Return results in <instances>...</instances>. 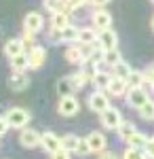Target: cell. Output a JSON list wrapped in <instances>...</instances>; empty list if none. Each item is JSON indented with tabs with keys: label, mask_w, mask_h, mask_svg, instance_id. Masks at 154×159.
I'll return each instance as SVG.
<instances>
[{
	"label": "cell",
	"mask_w": 154,
	"mask_h": 159,
	"mask_svg": "<svg viewBox=\"0 0 154 159\" xmlns=\"http://www.w3.org/2000/svg\"><path fill=\"white\" fill-rule=\"evenodd\" d=\"M106 91L110 93V96H114V98H125L127 91H129V83H127V79L112 76V81H110V85H108Z\"/></svg>",
	"instance_id": "cell-11"
},
{
	"label": "cell",
	"mask_w": 154,
	"mask_h": 159,
	"mask_svg": "<svg viewBox=\"0 0 154 159\" xmlns=\"http://www.w3.org/2000/svg\"><path fill=\"white\" fill-rule=\"evenodd\" d=\"M21 43H24V49H25V53L30 49H34L36 45V34H32V32H28V30H24V36H21Z\"/></svg>",
	"instance_id": "cell-32"
},
{
	"label": "cell",
	"mask_w": 154,
	"mask_h": 159,
	"mask_svg": "<svg viewBox=\"0 0 154 159\" xmlns=\"http://www.w3.org/2000/svg\"><path fill=\"white\" fill-rule=\"evenodd\" d=\"M112 74H114V76H120V79H127V76L131 74V66L127 64V61L120 60L116 66H112Z\"/></svg>",
	"instance_id": "cell-30"
},
{
	"label": "cell",
	"mask_w": 154,
	"mask_h": 159,
	"mask_svg": "<svg viewBox=\"0 0 154 159\" xmlns=\"http://www.w3.org/2000/svg\"><path fill=\"white\" fill-rule=\"evenodd\" d=\"M9 64H11V70H15V72H24V70H28V68H30L28 53H19V55L11 57V60H9Z\"/></svg>",
	"instance_id": "cell-17"
},
{
	"label": "cell",
	"mask_w": 154,
	"mask_h": 159,
	"mask_svg": "<svg viewBox=\"0 0 154 159\" xmlns=\"http://www.w3.org/2000/svg\"><path fill=\"white\" fill-rule=\"evenodd\" d=\"M148 140H150V138L143 134V132H139V129H137V132H135V134H133L129 140H127V144H129V147H133V148H142V151H146V147H148Z\"/></svg>",
	"instance_id": "cell-22"
},
{
	"label": "cell",
	"mask_w": 154,
	"mask_h": 159,
	"mask_svg": "<svg viewBox=\"0 0 154 159\" xmlns=\"http://www.w3.org/2000/svg\"><path fill=\"white\" fill-rule=\"evenodd\" d=\"M112 72H106V70H97V74L93 76V85L95 89H101V91H106L108 85H110V81H112Z\"/></svg>",
	"instance_id": "cell-18"
},
{
	"label": "cell",
	"mask_w": 154,
	"mask_h": 159,
	"mask_svg": "<svg viewBox=\"0 0 154 159\" xmlns=\"http://www.w3.org/2000/svg\"><path fill=\"white\" fill-rule=\"evenodd\" d=\"M4 119H6V123L11 125L13 129H24V127H28V123H30V119H32V115H30V110L21 108V106H13V108L6 110Z\"/></svg>",
	"instance_id": "cell-1"
},
{
	"label": "cell",
	"mask_w": 154,
	"mask_h": 159,
	"mask_svg": "<svg viewBox=\"0 0 154 159\" xmlns=\"http://www.w3.org/2000/svg\"><path fill=\"white\" fill-rule=\"evenodd\" d=\"M125 100H127V104H129L131 108L137 110L143 102H148V100H150V96H148L146 87H129V91H127Z\"/></svg>",
	"instance_id": "cell-3"
},
{
	"label": "cell",
	"mask_w": 154,
	"mask_h": 159,
	"mask_svg": "<svg viewBox=\"0 0 154 159\" xmlns=\"http://www.w3.org/2000/svg\"><path fill=\"white\" fill-rule=\"evenodd\" d=\"M66 60L70 61V64H78V66H83L84 61V55H83V51H80V45L76 43V45H70L68 49H66V55H63Z\"/></svg>",
	"instance_id": "cell-16"
},
{
	"label": "cell",
	"mask_w": 154,
	"mask_h": 159,
	"mask_svg": "<svg viewBox=\"0 0 154 159\" xmlns=\"http://www.w3.org/2000/svg\"><path fill=\"white\" fill-rule=\"evenodd\" d=\"M150 25H152V30H154V17H152V24H150Z\"/></svg>",
	"instance_id": "cell-43"
},
{
	"label": "cell",
	"mask_w": 154,
	"mask_h": 159,
	"mask_svg": "<svg viewBox=\"0 0 154 159\" xmlns=\"http://www.w3.org/2000/svg\"><path fill=\"white\" fill-rule=\"evenodd\" d=\"M91 19H93L97 32H99V30H108V28L112 25V15H110L104 7H97L93 11V15H91Z\"/></svg>",
	"instance_id": "cell-10"
},
{
	"label": "cell",
	"mask_w": 154,
	"mask_h": 159,
	"mask_svg": "<svg viewBox=\"0 0 154 159\" xmlns=\"http://www.w3.org/2000/svg\"><path fill=\"white\" fill-rule=\"evenodd\" d=\"M70 79H72V83H74V89H83V87L89 83V76H87L83 70H78V72L70 74Z\"/></svg>",
	"instance_id": "cell-31"
},
{
	"label": "cell",
	"mask_w": 154,
	"mask_h": 159,
	"mask_svg": "<svg viewBox=\"0 0 154 159\" xmlns=\"http://www.w3.org/2000/svg\"><path fill=\"white\" fill-rule=\"evenodd\" d=\"M9 127H11V125L6 123V119H4V117H0V138H2V136L9 132Z\"/></svg>",
	"instance_id": "cell-39"
},
{
	"label": "cell",
	"mask_w": 154,
	"mask_h": 159,
	"mask_svg": "<svg viewBox=\"0 0 154 159\" xmlns=\"http://www.w3.org/2000/svg\"><path fill=\"white\" fill-rule=\"evenodd\" d=\"M122 123V115H120L118 108H114V106H110L101 112V125L106 127V129H118V125Z\"/></svg>",
	"instance_id": "cell-5"
},
{
	"label": "cell",
	"mask_w": 154,
	"mask_h": 159,
	"mask_svg": "<svg viewBox=\"0 0 154 159\" xmlns=\"http://www.w3.org/2000/svg\"><path fill=\"white\" fill-rule=\"evenodd\" d=\"M146 153H148V157L154 159V136L148 140V147H146Z\"/></svg>",
	"instance_id": "cell-41"
},
{
	"label": "cell",
	"mask_w": 154,
	"mask_h": 159,
	"mask_svg": "<svg viewBox=\"0 0 154 159\" xmlns=\"http://www.w3.org/2000/svg\"><path fill=\"white\" fill-rule=\"evenodd\" d=\"M9 87L13 91H25L30 87V74H25V70L24 72H15L13 70V74L9 76Z\"/></svg>",
	"instance_id": "cell-12"
},
{
	"label": "cell",
	"mask_w": 154,
	"mask_h": 159,
	"mask_svg": "<svg viewBox=\"0 0 154 159\" xmlns=\"http://www.w3.org/2000/svg\"><path fill=\"white\" fill-rule=\"evenodd\" d=\"M87 104H89V108L93 110V112L101 115L106 108H110V96H108L106 91H101V89H95L93 93L89 96Z\"/></svg>",
	"instance_id": "cell-2"
},
{
	"label": "cell",
	"mask_w": 154,
	"mask_h": 159,
	"mask_svg": "<svg viewBox=\"0 0 154 159\" xmlns=\"http://www.w3.org/2000/svg\"><path fill=\"white\" fill-rule=\"evenodd\" d=\"M87 140H89L91 153H104L106 147H108V138L101 132H91V134L87 136Z\"/></svg>",
	"instance_id": "cell-14"
},
{
	"label": "cell",
	"mask_w": 154,
	"mask_h": 159,
	"mask_svg": "<svg viewBox=\"0 0 154 159\" xmlns=\"http://www.w3.org/2000/svg\"><path fill=\"white\" fill-rule=\"evenodd\" d=\"M97 159H118V155H116L114 151H104V153H99Z\"/></svg>",
	"instance_id": "cell-40"
},
{
	"label": "cell",
	"mask_w": 154,
	"mask_h": 159,
	"mask_svg": "<svg viewBox=\"0 0 154 159\" xmlns=\"http://www.w3.org/2000/svg\"><path fill=\"white\" fill-rule=\"evenodd\" d=\"M66 2L70 4V9H72V11H78V9L83 7V4L87 2V0H66Z\"/></svg>",
	"instance_id": "cell-37"
},
{
	"label": "cell",
	"mask_w": 154,
	"mask_h": 159,
	"mask_svg": "<svg viewBox=\"0 0 154 159\" xmlns=\"http://www.w3.org/2000/svg\"><path fill=\"white\" fill-rule=\"evenodd\" d=\"M76 153H78L80 157H84V155H89V153H91V147H89V140H87V138H80V140H78Z\"/></svg>",
	"instance_id": "cell-33"
},
{
	"label": "cell",
	"mask_w": 154,
	"mask_h": 159,
	"mask_svg": "<svg viewBox=\"0 0 154 159\" xmlns=\"http://www.w3.org/2000/svg\"><path fill=\"white\" fill-rule=\"evenodd\" d=\"M143 74H146V83L152 85V83H154V64L148 68V70H143Z\"/></svg>",
	"instance_id": "cell-36"
},
{
	"label": "cell",
	"mask_w": 154,
	"mask_h": 159,
	"mask_svg": "<svg viewBox=\"0 0 154 159\" xmlns=\"http://www.w3.org/2000/svg\"><path fill=\"white\" fill-rule=\"evenodd\" d=\"M120 159H148V153L142 151V148H133V147H127L122 157Z\"/></svg>",
	"instance_id": "cell-29"
},
{
	"label": "cell",
	"mask_w": 154,
	"mask_h": 159,
	"mask_svg": "<svg viewBox=\"0 0 154 159\" xmlns=\"http://www.w3.org/2000/svg\"><path fill=\"white\" fill-rule=\"evenodd\" d=\"M97 45H99L104 51L118 49V36H116V32H114L112 28H108V30H99V32H97Z\"/></svg>",
	"instance_id": "cell-6"
},
{
	"label": "cell",
	"mask_w": 154,
	"mask_h": 159,
	"mask_svg": "<svg viewBox=\"0 0 154 159\" xmlns=\"http://www.w3.org/2000/svg\"><path fill=\"white\" fill-rule=\"evenodd\" d=\"M120 60H122V57H120V51L118 49H108V51H104V64H106V66H110V68H112V66H116Z\"/></svg>",
	"instance_id": "cell-28"
},
{
	"label": "cell",
	"mask_w": 154,
	"mask_h": 159,
	"mask_svg": "<svg viewBox=\"0 0 154 159\" xmlns=\"http://www.w3.org/2000/svg\"><path fill=\"white\" fill-rule=\"evenodd\" d=\"M70 151H66V148L61 147V148H57L55 153H51V159H70Z\"/></svg>",
	"instance_id": "cell-35"
},
{
	"label": "cell",
	"mask_w": 154,
	"mask_h": 159,
	"mask_svg": "<svg viewBox=\"0 0 154 159\" xmlns=\"http://www.w3.org/2000/svg\"><path fill=\"white\" fill-rule=\"evenodd\" d=\"M78 28L76 25H66L63 30H61V43H68V45H76L78 43Z\"/></svg>",
	"instance_id": "cell-19"
},
{
	"label": "cell",
	"mask_w": 154,
	"mask_h": 159,
	"mask_svg": "<svg viewBox=\"0 0 154 159\" xmlns=\"http://www.w3.org/2000/svg\"><path fill=\"white\" fill-rule=\"evenodd\" d=\"M112 0H91V4L93 7H106V4H110Z\"/></svg>",
	"instance_id": "cell-42"
},
{
	"label": "cell",
	"mask_w": 154,
	"mask_h": 159,
	"mask_svg": "<svg viewBox=\"0 0 154 159\" xmlns=\"http://www.w3.org/2000/svg\"><path fill=\"white\" fill-rule=\"evenodd\" d=\"M28 60H30V70H38V68H42L45 61H47V49L40 47V45H36L34 49L28 51Z\"/></svg>",
	"instance_id": "cell-9"
},
{
	"label": "cell",
	"mask_w": 154,
	"mask_h": 159,
	"mask_svg": "<svg viewBox=\"0 0 154 159\" xmlns=\"http://www.w3.org/2000/svg\"><path fill=\"white\" fill-rule=\"evenodd\" d=\"M2 51H4V55H6L9 60H11V57H15V55H19V53H25L21 38H9V40L4 43Z\"/></svg>",
	"instance_id": "cell-15"
},
{
	"label": "cell",
	"mask_w": 154,
	"mask_h": 159,
	"mask_svg": "<svg viewBox=\"0 0 154 159\" xmlns=\"http://www.w3.org/2000/svg\"><path fill=\"white\" fill-rule=\"evenodd\" d=\"M61 2H63V0H45V7H47V11L57 13L59 7H61Z\"/></svg>",
	"instance_id": "cell-34"
},
{
	"label": "cell",
	"mask_w": 154,
	"mask_h": 159,
	"mask_svg": "<svg viewBox=\"0 0 154 159\" xmlns=\"http://www.w3.org/2000/svg\"><path fill=\"white\" fill-rule=\"evenodd\" d=\"M24 30L32 32V34H38L40 30H45V17H42V13H38V11L28 13L24 17Z\"/></svg>",
	"instance_id": "cell-4"
},
{
	"label": "cell",
	"mask_w": 154,
	"mask_h": 159,
	"mask_svg": "<svg viewBox=\"0 0 154 159\" xmlns=\"http://www.w3.org/2000/svg\"><path fill=\"white\" fill-rule=\"evenodd\" d=\"M49 36H51V40H53V43H61V30H53V28H51Z\"/></svg>",
	"instance_id": "cell-38"
},
{
	"label": "cell",
	"mask_w": 154,
	"mask_h": 159,
	"mask_svg": "<svg viewBox=\"0 0 154 159\" xmlns=\"http://www.w3.org/2000/svg\"><path fill=\"white\" fill-rule=\"evenodd\" d=\"M137 112H139V117L143 121H154V100L150 98L148 102H143L142 106L137 108Z\"/></svg>",
	"instance_id": "cell-25"
},
{
	"label": "cell",
	"mask_w": 154,
	"mask_h": 159,
	"mask_svg": "<svg viewBox=\"0 0 154 159\" xmlns=\"http://www.w3.org/2000/svg\"><path fill=\"white\" fill-rule=\"evenodd\" d=\"M72 91H76V89H74V83H72L70 76L57 81V93H59V98H63V96H72Z\"/></svg>",
	"instance_id": "cell-24"
},
{
	"label": "cell",
	"mask_w": 154,
	"mask_h": 159,
	"mask_svg": "<svg viewBox=\"0 0 154 159\" xmlns=\"http://www.w3.org/2000/svg\"><path fill=\"white\" fill-rule=\"evenodd\" d=\"M152 4H154V0H152Z\"/></svg>",
	"instance_id": "cell-44"
},
{
	"label": "cell",
	"mask_w": 154,
	"mask_h": 159,
	"mask_svg": "<svg viewBox=\"0 0 154 159\" xmlns=\"http://www.w3.org/2000/svg\"><path fill=\"white\" fill-rule=\"evenodd\" d=\"M66 25H70V15L59 13V11L51 15V28H53V30H63Z\"/></svg>",
	"instance_id": "cell-23"
},
{
	"label": "cell",
	"mask_w": 154,
	"mask_h": 159,
	"mask_svg": "<svg viewBox=\"0 0 154 159\" xmlns=\"http://www.w3.org/2000/svg\"><path fill=\"white\" fill-rule=\"evenodd\" d=\"M40 138H42V134H38L32 127H24L19 132V142H21L24 148H38L40 147Z\"/></svg>",
	"instance_id": "cell-7"
},
{
	"label": "cell",
	"mask_w": 154,
	"mask_h": 159,
	"mask_svg": "<svg viewBox=\"0 0 154 159\" xmlns=\"http://www.w3.org/2000/svg\"><path fill=\"white\" fill-rule=\"evenodd\" d=\"M78 136L76 134H66L61 138V147L66 148V151H70V153H76V147H78Z\"/></svg>",
	"instance_id": "cell-27"
},
{
	"label": "cell",
	"mask_w": 154,
	"mask_h": 159,
	"mask_svg": "<svg viewBox=\"0 0 154 159\" xmlns=\"http://www.w3.org/2000/svg\"><path fill=\"white\" fill-rule=\"evenodd\" d=\"M78 43L80 45H93V43H97V30L95 28H80Z\"/></svg>",
	"instance_id": "cell-20"
},
{
	"label": "cell",
	"mask_w": 154,
	"mask_h": 159,
	"mask_svg": "<svg viewBox=\"0 0 154 159\" xmlns=\"http://www.w3.org/2000/svg\"><path fill=\"white\" fill-rule=\"evenodd\" d=\"M40 147L51 155V153H55L57 148H61V138L55 134V132H45L42 138H40Z\"/></svg>",
	"instance_id": "cell-13"
},
{
	"label": "cell",
	"mask_w": 154,
	"mask_h": 159,
	"mask_svg": "<svg viewBox=\"0 0 154 159\" xmlns=\"http://www.w3.org/2000/svg\"><path fill=\"white\" fill-rule=\"evenodd\" d=\"M78 108H80V104H78V100L74 98V96H63V98H59L57 110H59L61 117H74L78 112Z\"/></svg>",
	"instance_id": "cell-8"
},
{
	"label": "cell",
	"mask_w": 154,
	"mask_h": 159,
	"mask_svg": "<svg viewBox=\"0 0 154 159\" xmlns=\"http://www.w3.org/2000/svg\"><path fill=\"white\" fill-rule=\"evenodd\" d=\"M116 132H118L120 140H122V142H127L131 136L137 132V127H135V123H133V121H125V119H122V123L118 125V129H116Z\"/></svg>",
	"instance_id": "cell-21"
},
{
	"label": "cell",
	"mask_w": 154,
	"mask_h": 159,
	"mask_svg": "<svg viewBox=\"0 0 154 159\" xmlns=\"http://www.w3.org/2000/svg\"><path fill=\"white\" fill-rule=\"evenodd\" d=\"M127 83H129V87H143L146 85V74L142 70H131V74L127 76Z\"/></svg>",
	"instance_id": "cell-26"
}]
</instances>
